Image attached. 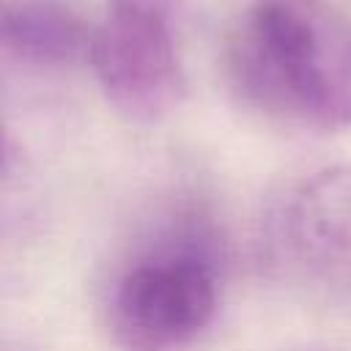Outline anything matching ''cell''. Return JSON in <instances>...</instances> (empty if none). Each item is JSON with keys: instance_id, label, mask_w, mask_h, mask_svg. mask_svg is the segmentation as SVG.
<instances>
[{"instance_id": "obj_1", "label": "cell", "mask_w": 351, "mask_h": 351, "mask_svg": "<svg viewBox=\"0 0 351 351\" xmlns=\"http://www.w3.org/2000/svg\"><path fill=\"white\" fill-rule=\"evenodd\" d=\"M230 63L258 107L318 129L351 126V16L332 0H255Z\"/></svg>"}, {"instance_id": "obj_2", "label": "cell", "mask_w": 351, "mask_h": 351, "mask_svg": "<svg viewBox=\"0 0 351 351\" xmlns=\"http://www.w3.org/2000/svg\"><path fill=\"white\" fill-rule=\"evenodd\" d=\"M110 329L123 351H184L219 307V247L203 222L162 228L118 271Z\"/></svg>"}, {"instance_id": "obj_3", "label": "cell", "mask_w": 351, "mask_h": 351, "mask_svg": "<svg viewBox=\"0 0 351 351\" xmlns=\"http://www.w3.org/2000/svg\"><path fill=\"white\" fill-rule=\"evenodd\" d=\"M88 60L121 115L140 123L162 121L186 93L178 0H107Z\"/></svg>"}, {"instance_id": "obj_4", "label": "cell", "mask_w": 351, "mask_h": 351, "mask_svg": "<svg viewBox=\"0 0 351 351\" xmlns=\"http://www.w3.org/2000/svg\"><path fill=\"white\" fill-rule=\"evenodd\" d=\"M285 236L321 263H351V165L321 170L288 197Z\"/></svg>"}, {"instance_id": "obj_5", "label": "cell", "mask_w": 351, "mask_h": 351, "mask_svg": "<svg viewBox=\"0 0 351 351\" xmlns=\"http://www.w3.org/2000/svg\"><path fill=\"white\" fill-rule=\"evenodd\" d=\"M93 27L60 0H11L3 8V49L27 66L60 69L90 52Z\"/></svg>"}]
</instances>
